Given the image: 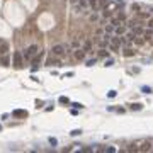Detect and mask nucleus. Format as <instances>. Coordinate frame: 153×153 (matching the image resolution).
I'll list each match as a JSON object with an SVG mask.
<instances>
[{
  "label": "nucleus",
  "mask_w": 153,
  "mask_h": 153,
  "mask_svg": "<svg viewBox=\"0 0 153 153\" xmlns=\"http://www.w3.org/2000/svg\"><path fill=\"white\" fill-rule=\"evenodd\" d=\"M12 60H14V66L17 68V70H21V68H24V55L21 53V51H15L14 55H12Z\"/></svg>",
  "instance_id": "1"
},
{
  "label": "nucleus",
  "mask_w": 153,
  "mask_h": 153,
  "mask_svg": "<svg viewBox=\"0 0 153 153\" xmlns=\"http://www.w3.org/2000/svg\"><path fill=\"white\" fill-rule=\"evenodd\" d=\"M38 53H39V46L38 44H31L27 49L24 51V58H26V60H32Z\"/></svg>",
  "instance_id": "2"
},
{
  "label": "nucleus",
  "mask_w": 153,
  "mask_h": 153,
  "mask_svg": "<svg viewBox=\"0 0 153 153\" xmlns=\"http://www.w3.org/2000/svg\"><path fill=\"white\" fill-rule=\"evenodd\" d=\"M65 53H66V46H65V44H55L53 48H51V55H53V56H56V58L63 56Z\"/></svg>",
  "instance_id": "3"
},
{
  "label": "nucleus",
  "mask_w": 153,
  "mask_h": 153,
  "mask_svg": "<svg viewBox=\"0 0 153 153\" xmlns=\"http://www.w3.org/2000/svg\"><path fill=\"white\" fill-rule=\"evenodd\" d=\"M104 7V0H90V10L99 12Z\"/></svg>",
  "instance_id": "4"
},
{
  "label": "nucleus",
  "mask_w": 153,
  "mask_h": 153,
  "mask_svg": "<svg viewBox=\"0 0 153 153\" xmlns=\"http://www.w3.org/2000/svg\"><path fill=\"white\" fill-rule=\"evenodd\" d=\"M138 151H151V140H145L141 146L138 148Z\"/></svg>",
  "instance_id": "5"
},
{
  "label": "nucleus",
  "mask_w": 153,
  "mask_h": 153,
  "mask_svg": "<svg viewBox=\"0 0 153 153\" xmlns=\"http://www.w3.org/2000/svg\"><path fill=\"white\" fill-rule=\"evenodd\" d=\"M85 53H87V51H85L83 48H77V49H75V53H73V58H75V60H83V58H85Z\"/></svg>",
  "instance_id": "6"
},
{
  "label": "nucleus",
  "mask_w": 153,
  "mask_h": 153,
  "mask_svg": "<svg viewBox=\"0 0 153 153\" xmlns=\"http://www.w3.org/2000/svg\"><path fill=\"white\" fill-rule=\"evenodd\" d=\"M114 32L117 34V36H123V34L128 32V26H126V24H121V26H117V27H116V31H114Z\"/></svg>",
  "instance_id": "7"
},
{
  "label": "nucleus",
  "mask_w": 153,
  "mask_h": 153,
  "mask_svg": "<svg viewBox=\"0 0 153 153\" xmlns=\"http://www.w3.org/2000/svg\"><path fill=\"white\" fill-rule=\"evenodd\" d=\"M7 51H9V43L0 39V55H7Z\"/></svg>",
  "instance_id": "8"
},
{
  "label": "nucleus",
  "mask_w": 153,
  "mask_h": 153,
  "mask_svg": "<svg viewBox=\"0 0 153 153\" xmlns=\"http://www.w3.org/2000/svg\"><path fill=\"white\" fill-rule=\"evenodd\" d=\"M0 63H2L4 66H9V65H10V56H9V55H2V58H0Z\"/></svg>",
  "instance_id": "9"
},
{
  "label": "nucleus",
  "mask_w": 153,
  "mask_h": 153,
  "mask_svg": "<svg viewBox=\"0 0 153 153\" xmlns=\"http://www.w3.org/2000/svg\"><path fill=\"white\" fill-rule=\"evenodd\" d=\"M133 32H134L136 36H143V32H145V29H143L141 26H138V24H136L134 27H133Z\"/></svg>",
  "instance_id": "10"
},
{
  "label": "nucleus",
  "mask_w": 153,
  "mask_h": 153,
  "mask_svg": "<svg viewBox=\"0 0 153 153\" xmlns=\"http://www.w3.org/2000/svg\"><path fill=\"white\" fill-rule=\"evenodd\" d=\"M46 65L48 66H53V65H56V66H60V63H58V60H56V56H51L48 61H46Z\"/></svg>",
  "instance_id": "11"
},
{
  "label": "nucleus",
  "mask_w": 153,
  "mask_h": 153,
  "mask_svg": "<svg viewBox=\"0 0 153 153\" xmlns=\"http://www.w3.org/2000/svg\"><path fill=\"white\" fill-rule=\"evenodd\" d=\"M143 38L145 39H150V38H153V29H145V32H143Z\"/></svg>",
  "instance_id": "12"
},
{
  "label": "nucleus",
  "mask_w": 153,
  "mask_h": 153,
  "mask_svg": "<svg viewBox=\"0 0 153 153\" xmlns=\"http://www.w3.org/2000/svg\"><path fill=\"white\" fill-rule=\"evenodd\" d=\"M82 48H83L87 53H92V43H90V41H85L83 44H82Z\"/></svg>",
  "instance_id": "13"
},
{
  "label": "nucleus",
  "mask_w": 153,
  "mask_h": 153,
  "mask_svg": "<svg viewBox=\"0 0 153 153\" xmlns=\"http://www.w3.org/2000/svg\"><path fill=\"white\" fill-rule=\"evenodd\" d=\"M138 143H131V145H128V148H126V151H138Z\"/></svg>",
  "instance_id": "14"
},
{
  "label": "nucleus",
  "mask_w": 153,
  "mask_h": 153,
  "mask_svg": "<svg viewBox=\"0 0 153 153\" xmlns=\"http://www.w3.org/2000/svg\"><path fill=\"white\" fill-rule=\"evenodd\" d=\"M129 109H131V111H141V109H143V104H140V102H136V104H131Z\"/></svg>",
  "instance_id": "15"
},
{
  "label": "nucleus",
  "mask_w": 153,
  "mask_h": 153,
  "mask_svg": "<svg viewBox=\"0 0 153 153\" xmlns=\"http://www.w3.org/2000/svg\"><path fill=\"white\" fill-rule=\"evenodd\" d=\"M102 17H104V19H112V14L107 10V7H104V10H102Z\"/></svg>",
  "instance_id": "16"
},
{
  "label": "nucleus",
  "mask_w": 153,
  "mask_h": 153,
  "mask_svg": "<svg viewBox=\"0 0 153 153\" xmlns=\"http://www.w3.org/2000/svg\"><path fill=\"white\" fill-rule=\"evenodd\" d=\"M97 44H99V48H107V46H109V41L102 38V39H99V43H97Z\"/></svg>",
  "instance_id": "17"
},
{
  "label": "nucleus",
  "mask_w": 153,
  "mask_h": 153,
  "mask_svg": "<svg viewBox=\"0 0 153 153\" xmlns=\"http://www.w3.org/2000/svg\"><path fill=\"white\" fill-rule=\"evenodd\" d=\"M111 24H112L114 27H117V26H121V24H123V21H119L117 17H112V19H111Z\"/></svg>",
  "instance_id": "18"
},
{
  "label": "nucleus",
  "mask_w": 153,
  "mask_h": 153,
  "mask_svg": "<svg viewBox=\"0 0 153 153\" xmlns=\"http://www.w3.org/2000/svg\"><path fill=\"white\" fill-rule=\"evenodd\" d=\"M134 53L136 51L133 49V48H126L124 49V56H134Z\"/></svg>",
  "instance_id": "19"
},
{
  "label": "nucleus",
  "mask_w": 153,
  "mask_h": 153,
  "mask_svg": "<svg viewBox=\"0 0 153 153\" xmlns=\"http://www.w3.org/2000/svg\"><path fill=\"white\" fill-rule=\"evenodd\" d=\"M104 31H106V32H109V34H112L114 31H116V27H114L112 24H107V26H106V29H104Z\"/></svg>",
  "instance_id": "20"
},
{
  "label": "nucleus",
  "mask_w": 153,
  "mask_h": 153,
  "mask_svg": "<svg viewBox=\"0 0 153 153\" xmlns=\"http://www.w3.org/2000/svg\"><path fill=\"white\" fill-rule=\"evenodd\" d=\"M58 100H60V104H66V106L70 104V99H68V97H65V95H61Z\"/></svg>",
  "instance_id": "21"
},
{
  "label": "nucleus",
  "mask_w": 153,
  "mask_h": 153,
  "mask_svg": "<svg viewBox=\"0 0 153 153\" xmlns=\"http://www.w3.org/2000/svg\"><path fill=\"white\" fill-rule=\"evenodd\" d=\"M14 116L21 117V116H27V111H14Z\"/></svg>",
  "instance_id": "22"
},
{
  "label": "nucleus",
  "mask_w": 153,
  "mask_h": 153,
  "mask_svg": "<svg viewBox=\"0 0 153 153\" xmlns=\"http://www.w3.org/2000/svg\"><path fill=\"white\" fill-rule=\"evenodd\" d=\"M126 38H128V41H134L136 38H138V36H136V34L133 32V31H131V32H128V36H126Z\"/></svg>",
  "instance_id": "23"
},
{
  "label": "nucleus",
  "mask_w": 153,
  "mask_h": 153,
  "mask_svg": "<svg viewBox=\"0 0 153 153\" xmlns=\"http://www.w3.org/2000/svg\"><path fill=\"white\" fill-rule=\"evenodd\" d=\"M99 56H100V58H106V56H107V51H106V48H100V49H99Z\"/></svg>",
  "instance_id": "24"
},
{
  "label": "nucleus",
  "mask_w": 153,
  "mask_h": 153,
  "mask_svg": "<svg viewBox=\"0 0 153 153\" xmlns=\"http://www.w3.org/2000/svg\"><path fill=\"white\" fill-rule=\"evenodd\" d=\"M90 21H92V22H97V21H99V14H97V12L90 14Z\"/></svg>",
  "instance_id": "25"
},
{
  "label": "nucleus",
  "mask_w": 153,
  "mask_h": 153,
  "mask_svg": "<svg viewBox=\"0 0 153 153\" xmlns=\"http://www.w3.org/2000/svg\"><path fill=\"white\" fill-rule=\"evenodd\" d=\"M136 44H138V46H143V44H145V41H146V39H145V38H136Z\"/></svg>",
  "instance_id": "26"
},
{
  "label": "nucleus",
  "mask_w": 153,
  "mask_h": 153,
  "mask_svg": "<svg viewBox=\"0 0 153 153\" xmlns=\"http://www.w3.org/2000/svg\"><path fill=\"white\" fill-rule=\"evenodd\" d=\"M72 107H75V109H83V104H80V102H73V104H72Z\"/></svg>",
  "instance_id": "27"
},
{
  "label": "nucleus",
  "mask_w": 153,
  "mask_h": 153,
  "mask_svg": "<svg viewBox=\"0 0 153 153\" xmlns=\"http://www.w3.org/2000/svg\"><path fill=\"white\" fill-rule=\"evenodd\" d=\"M70 134H72V136H80V134H82V129H73Z\"/></svg>",
  "instance_id": "28"
},
{
  "label": "nucleus",
  "mask_w": 153,
  "mask_h": 153,
  "mask_svg": "<svg viewBox=\"0 0 153 153\" xmlns=\"http://www.w3.org/2000/svg\"><path fill=\"white\" fill-rule=\"evenodd\" d=\"M131 9H133V10L138 14V12H140V4H133V5H131Z\"/></svg>",
  "instance_id": "29"
},
{
  "label": "nucleus",
  "mask_w": 153,
  "mask_h": 153,
  "mask_svg": "<svg viewBox=\"0 0 153 153\" xmlns=\"http://www.w3.org/2000/svg\"><path fill=\"white\" fill-rule=\"evenodd\" d=\"M72 48H75V49H77V48H80V41L73 39V43H72Z\"/></svg>",
  "instance_id": "30"
},
{
  "label": "nucleus",
  "mask_w": 153,
  "mask_h": 153,
  "mask_svg": "<svg viewBox=\"0 0 153 153\" xmlns=\"http://www.w3.org/2000/svg\"><path fill=\"white\" fill-rule=\"evenodd\" d=\"M117 19H119V21H126V14L119 12V14H117Z\"/></svg>",
  "instance_id": "31"
},
{
  "label": "nucleus",
  "mask_w": 153,
  "mask_h": 153,
  "mask_svg": "<svg viewBox=\"0 0 153 153\" xmlns=\"http://www.w3.org/2000/svg\"><path fill=\"white\" fill-rule=\"evenodd\" d=\"M95 58H94V60H89V61H87V66H94V65H95Z\"/></svg>",
  "instance_id": "32"
},
{
  "label": "nucleus",
  "mask_w": 153,
  "mask_h": 153,
  "mask_svg": "<svg viewBox=\"0 0 153 153\" xmlns=\"http://www.w3.org/2000/svg\"><path fill=\"white\" fill-rule=\"evenodd\" d=\"M141 92H145V94H150V92H151V89H150V87H141Z\"/></svg>",
  "instance_id": "33"
},
{
  "label": "nucleus",
  "mask_w": 153,
  "mask_h": 153,
  "mask_svg": "<svg viewBox=\"0 0 153 153\" xmlns=\"http://www.w3.org/2000/svg\"><path fill=\"white\" fill-rule=\"evenodd\" d=\"M112 63H114V60L109 58V60H106V66H112Z\"/></svg>",
  "instance_id": "34"
},
{
  "label": "nucleus",
  "mask_w": 153,
  "mask_h": 153,
  "mask_svg": "<svg viewBox=\"0 0 153 153\" xmlns=\"http://www.w3.org/2000/svg\"><path fill=\"white\" fill-rule=\"evenodd\" d=\"M116 94H117V92H116V90H111V92H109V94H107V97H111V99H112V97H116Z\"/></svg>",
  "instance_id": "35"
},
{
  "label": "nucleus",
  "mask_w": 153,
  "mask_h": 153,
  "mask_svg": "<svg viewBox=\"0 0 153 153\" xmlns=\"http://www.w3.org/2000/svg\"><path fill=\"white\" fill-rule=\"evenodd\" d=\"M49 143H51V145H53V146H55V145H56V138H49Z\"/></svg>",
  "instance_id": "36"
},
{
  "label": "nucleus",
  "mask_w": 153,
  "mask_h": 153,
  "mask_svg": "<svg viewBox=\"0 0 153 153\" xmlns=\"http://www.w3.org/2000/svg\"><path fill=\"white\" fill-rule=\"evenodd\" d=\"M148 27L153 29V19H148Z\"/></svg>",
  "instance_id": "37"
},
{
  "label": "nucleus",
  "mask_w": 153,
  "mask_h": 153,
  "mask_svg": "<svg viewBox=\"0 0 153 153\" xmlns=\"http://www.w3.org/2000/svg\"><path fill=\"white\" fill-rule=\"evenodd\" d=\"M36 107H38V109L43 107V100H38V102H36Z\"/></svg>",
  "instance_id": "38"
},
{
  "label": "nucleus",
  "mask_w": 153,
  "mask_h": 153,
  "mask_svg": "<svg viewBox=\"0 0 153 153\" xmlns=\"http://www.w3.org/2000/svg\"><path fill=\"white\" fill-rule=\"evenodd\" d=\"M70 2H72L73 5H75V4H78V0H70Z\"/></svg>",
  "instance_id": "39"
},
{
  "label": "nucleus",
  "mask_w": 153,
  "mask_h": 153,
  "mask_svg": "<svg viewBox=\"0 0 153 153\" xmlns=\"http://www.w3.org/2000/svg\"><path fill=\"white\" fill-rule=\"evenodd\" d=\"M151 151H153V140H151Z\"/></svg>",
  "instance_id": "40"
},
{
  "label": "nucleus",
  "mask_w": 153,
  "mask_h": 153,
  "mask_svg": "<svg viewBox=\"0 0 153 153\" xmlns=\"http://www.w3.org/2000/svg\"><path fill=\"white\" fill-rule=\"evenodd\" d=\"M116 2H123V0H116Z\"/></svg>",
  "instance_id": "41"
},
{
  "label": "nucleus",
  "mask_w": 153,
  "mask_h": 153,
  "mask_svg": "<svg viewBox=\"0 0 153 153\" xmlns=\"http://www.w3.org/2000/svg\"><path fill=\"white\" fill-rule=\"evenodd\" d=\"M0 129H2V126H0Z\"/></svg>",
  "instance_id": "42"
}]
</instances>
